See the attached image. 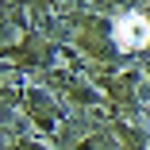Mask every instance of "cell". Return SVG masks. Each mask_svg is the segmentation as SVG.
Returning a JSON list of instances; mask_svg holds the SVG:
<instances>
[{
	"instance_id": "cell-1",
	"label": "cell",
	"mask_w": 150,
	"mask_h": 150,
	"mask_svg": "<svg viewBox=\"0 0 150 150\" xmlns=\"http://www.w3.org/2000/svg\"><path fill=\"white\" fill-rule=\"evenodd\" d=\"M115 42H119V50H142V46L150 42V23H146V16H139V12L119 16V19H115Z\"/></svg>"
}]
</instances>
